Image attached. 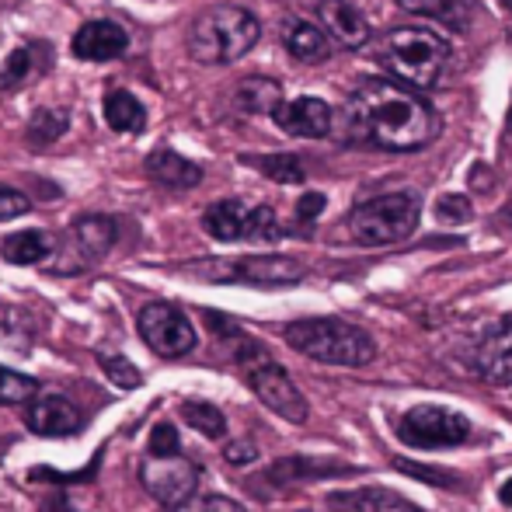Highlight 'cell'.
<instances>
[{
    "label": "cell",
    "instance_id": "obj_37",
    "mask_svg": "<svg viewBox=\"0 0 512 512\" xmlns=\"http://www.w3.org/2000/svg\"><path fill=\"white\" fill-rule=\"evenodd\" d=\"M223 457H227V464H251V460H258V450L255 443H248V439H237V443H227V450H223Z\"/></svg>",
    "mask_w": 512,
    "mask_h": 512
},
{
    "label": "cell",
    "instance_id": "obj_33",
    "mask_svg": "<svg viewBox=\"0 0 512 512\" xmlns=\"http://www.w3.org/2000/svg\"><path fill=\"white\" fill-rule=\"evenodd\" d=\"M98 363L105 366L108 380H112L115 387H126V391H133V387H140L143 373L136 370V366L129 363L126 356H98Z\"/></svg>",
    "mask_w": 512,
    "mask_h": 512
},
{
    "label": "cell",
    "instance_id": "obj_9",
    "mask_svg": "<svg viewBox=\"0 0 512 512\" xmlns=\"http://www.w3.org/2000/svg\"><path fill=\"white\" fill-rule=\"evenodd\" d=\"M471 436V422L446 405H415L401 415L398 439L411 450H446Z\"/></svg>",
    "mask_w": 512,
    "mask_h": 512
},
{
    "label": "cell",
    "instance_id": "obj_23",
    "mask_svg": "<svg viewBox=\"0 0 512 512\" xmlns=\"http://www.w3.org/2000/svg\"><path fill=\"white\" fill-rule=\"evenodd\" d=\"M352 467H342V464H328V460H310L304 453L297 457H283L269 467L265 478L276 481V485H293V481H310V478H324V474H349Z\"/></svg>",
    "mask_w": 512,
    "mask_h": 512
},
{
    "label": "cell",
    "instance_id": "obj_4",
    "mask_svg": "<svg viewBox=\"0 0 512 512\" xmlns=\"http://www.w3.org/2000/svg\"><path fill=\"white\" fill-rule=\"evenodd\" d=\"M262 25L248 7L216 4L199 14L189 28V56L206 67H227L255 49Z\"/></svg>",
    "mask_w": 512,
    "mask_h": 512
},
{
    "label": "cell",
    "instance_id": "obj_16",
    "mask_svg": "<svg viewBox=\"0 0 512 512\" xmlns=\"http://www.w3.org/2000/svg\"><path fill=\"white\" fill-rule=\"evenodd\" d=\"M126 46H129L126 28L108 18H95V21H88V25H81L74 32V42H70L77 60H88V63L119 60V56L126 53Z\"/></svg>",
    "mask_w": 512,
    "mask_h": 512
},
{
    "label": "cell",
    "instance_id": "obj_40",
    "mask_svg": "<svg viewBox=\"0 0 512 512\" xmlns=\"http://www.w3.org/2000/svg\"><path fill=\"white\" fill-rule=\"evenodd\" d=\"M502 4H506V7H509V11H512V0H502Z\"/></svg>",
    "mask_w": 512,
    "mask_h": 512
},
{
    "label": "cell",
    "instance_id": "obj_5",
    "mask_svg": "<svg viewBox=\"0 0 512 512\" xmlns=\"http://www.w3.org/2000/svg\"><path fill=\"white\" fill-rule=\"evenodd\" d=\"M418 216H422L418 192H387V196L359 203L349 213L345 227H349L352 241L363 248H384V244H398L415 234Z\"/></svg>",
    "mask_w": 512,
    "mask_h": 512
},
{
    "label": "cell",
    "instance_id": "obj_8",
    "mask_svg": "<svg viewBox=\"0 0 512 512\" xmlns=\"http://www.w3.org/2000/svg\"><path fill=\"white\" fill-rule=\"evenodd\" d=\"M192 272L213 283H248V286H293L307 276L297 258L286 255H248V258H220V262L192 265Z\"/></svg>",
    "mask_w": 512,
    "mask_h": 512
},
{
    "label": "cell",
    "instance_id": "obj_1",
    "mask_svg": "<svg viewBox=\"0 0 512 512\" xmlns=\"http://www.w3.org/2000/svg\"><path fill=\"white\" fill-rule=\"evenodd\" d=\"M342 119L352 140L394 150V154L422 150L439 136V115L432 112V105L387 77L359 84Z\"/></svg>",
    "mask_w": 512,
    "mask_h": 512
},
{
    "label": "cell",
    "instance_id": "obj_41",
    "mask_svg": "<svg viewBox=\"0 0 512 512\" xmlns=\"http://www.w3.org/2000/svg\"><path fill=\"white\" fill-rule=\"evenodd\" d=\"M509 122H512V112H509Z\"/></svg>",
    "mask_w": 512,
    "mask_h": 512
},
{
    "label": "cell",
    "instance_id": "obj_19",
    "mask_svg": "<svg viewBox=\"0 0 512 512\" xmlns=\"http://www.w3.org/2000/svg\"><path fill=\"white\" fill-rule=\"evenodd\" d=\"M147 175L164 189H196L203 182V168L189 157L175 154V150L161 147L147 157Z\"/></svg>",
    "mask_w": 512,
    "mask_h": 512
},
{
    "label": "cell",
    "instance_id": "obj_10",
    "mask_svg": "<svg viewBox=\"0 0 512 512\" xmlns=\"http://www.w3.org/2000/svg\"><path fill=\"white\" fill-rule=\"evenodd\" d=\"M140 335L161 359L189 356L196 349V328L175 304H147L140 310Z\"/></svg>",
    "mask_w": 512,
    "mask_h": 512
},
{
    "label": "cell",
    "instance_id": "obj_35",
    "mask_svg": "<svg viewBox=\"0 0 512 512\" xmlns=\"http://www.w3.org/2000/svg\"><path fill=\"white\" fill-rule=\"evenodd\" d=\"M436 213H439V220H446V223H467L474 216V209L464 196H443Z\"/></svg>",
    "mask_w": 512,
    "mask_h": 512
},
{
    "label": "cell",
    "instance_id": "obj_11",
    "mask_svg": "<svg viewBox=\"0 0 512 512\" xmlns=\"http://www.w3.org/2000/svg\"><path fill=\"white\" fill-rule=\"evenodd\" d=\"M115 220L112 216H102V213H88V216H77L67 230V244H63L60 258L63 262L56 265V272H81L88 265L102 262V258L112 251L115 244Z\"/></svg>",
    "mask_w": 512,
    "mask_h": 512
},
{
    "label": "cell",
    "instance_id": "obj_3",
    "mask_svg": "<svg viewBox=\"0 0 512 512\" xmlns=\"http://www.w3.org/2000/svg\"><path fill=\"white\" fill-rule=\"evenodd\" d=\"M446 60H450V46L436 32H429V28H394L380 42V63L391 74L387 81L401 84V88L415 91V95L436 88L446 70Z\"/></svg>",
    "mask_w": 512,
    "mask_h": 512
},
{
    "label": "cell",
    "instance_id": "obj_34",
    "mask_svg": "<svg viewBox=\"0 0 512 512\" xmlns=\"http://www.w3.org/2000/svg\"><path fill=\"white\" fill-rule=\"evenodd\" d=\"M28 209H32V199H28L25 192H18V189H11V185L0 182V223L18 220V216H25Z\"/></svg>",
    "mask_w": 512,
    "mask_h": 512
},
{
    "label": "cell",
    "instance_id": "obj_20",
    "mask_svg": "<svg viewBox=\"0 0 512 512\" xmlns=\"http://www.w3.org/2000/svg\"><path fill=\"white\" fill-rule=\"evenodd\" d=\"M331 502L335 506H349V512H425L401 492H394V488H377V485L356 488V492H345V495H331Z\"/></svg>",
    "mask_w": 512,
    "mask_h": 512
},
{
    "label": "cell",
    "instance_id": "obj_31",
    "mask_svg": "<svg viewBox=\"0 0 512 512\" xmlns=\"http://www.w3.org/2000/svg\"><path fill=\"white\" fill-rule=\"evenodd\" d=\"M35 394H39V384L32 377L0 366V405H21V401H32Z\"/></svg>",
    "mask_w": 512,
    "mask_h": 512
},
{
    "label": "cell",
    "instance_id": "obj_21",
    "mask_svg": "<svg viewBox=\"0 0 512 512\" xmlns=\"http://www.w3.org/2000/svg\"><path fill=\"white\" fill-rule=\"evenodd\" d=\"M53 237L46 230H14L0 241V255L11 265H39L53 255Z\"/></svg>",
    "mask_w": 512,
    "mask_h": 512
},
{
    "label": "cell",
    "instance_id": "obj_29",
    "mask_svg": "<svg viewBox=\"0 0 512 512\" xmlns=\"http://www.w3.org/2000/svg\"><path fill=\"white\" fill-rule=\"evenodd\" d=\"M248 164H255L262 175H269L272 182L283 185H300L307 178L304 161L297 154H269V157H248Z\"/></svg>",
    "mask_w": 512,
    "mask_h": 512
},
{
    "label": "cell",
    "instance_id": "obj_17",
    "mask_svg": "<svg viewBox=\"0 0 512 512\" xmlns=\"http://www.w3.org/2000/svg\"><path fill=\"white\" fill-rule=\"evenodd\" d=\"M478 373L495 387L512 384V314L485 335L478 349Z\"/></svg>",
    "mask_w": 512,
    "mask_h": 512
},
{
    "label": "cell",
    "instance_id": "obj_14",
    "mask_svg": "<svg viewBox=\"0 0 512 512\" xmlns=\"http://www.w3.org/2000/svg\"><path fill=\"white\" fill-rule=\"evenodd\" d=\"M276 126L290 136H300V140H321V136L331 133V122H335V112H331L328 102L321 98H293V102H283L272 112Z\"/></svg>",
    "mask_w": 512,
    "mask_h": 512
},
{
    "label": "cell",
    "instance_id": "obj_32",
    "mask_svg": "<svg viewBox=\"0 0 512 512\" xmlns=\"http://www.w3.org/2000/svg\"><path fill=\"white\" fill-rule=\"evenodd\" d=\"M182 450V439H178V429L171 422H157L154 432H150V443H147V457H157V460H168V457H178Z\"/></svg>",
    "mask_w": 512,
    "mask_h": 512
},
{
    "label": "cell",
    "instance_id": "obj_2",
    "mask_svg": "<svg viewBox=\"0 0 512 512\" xmlns=\"http://www.w3.org/2000/svg\"><path fill=\"white\" fill-rule=\"evenodd\" d=\"M286 345L314 363L328 366H366L377 359V342L366 328L342 317H300L286 324Z\"/></svg>",
    "mask_w": 512,
    "mask_h": 512
},
{
    "label": "cell",
    "instance_id": "obj_27",
    "mask_svg": "<svg viewBox=\"0 0 512 512\" xmlns=\"http://www.w3.org/2000/svg\"><path fill=\"white\" fill-rule=\"evenodd\" d=\"M182 422L192 425L196 432H203L206 439H223L227 436V418H223V411L216 405H209V401H182Z\"/></svg>",
    "mask_w": 512,
    "mask_h": 512
},
{
    "label": "cell",
    "instance_id": "obj_13",
    "mask_svg": "<svg viewBox=\"0 0 512 512\" xmlns=\"http://www.w3.org/2000/svg\"><path fill=\"white\" fill-rule=\"evenodd\" d=\"M317 21H321V32L331 39V46H345V49H359L370 39V21L363 18L352 0H321L317 4Z\"/></svg>",
    "mask_w": 512,
    "mask_h": 512
},
{
    "label": "cell",
    "instance_id": "obj_38",
    "mask_svg": "<svg viewBox=\"0 0 512 512\" xmlns=\"http://www.w3.org/2000/svg\"><path fill=\"white\" fill-rule=\"evenodd\" d=\"M321 209H324L321 192H304V196H300V203H297V220H304V223L317 220V213H321Z\"/></svg>",
    "mask_w": 512,
    "mask_h": 512
},
{
    "label": "cell",
    "instance_id": "obj_39",
    "mask_svg": "<svg viewBox=\"0 0 512 512\" xmlns=\"http://www.w3.org/2000/svg\"><path fill=\"white\" fill-rule=\"evenodd\" d=\"M499 499H502V506H509V509H512V478H509V481H502Z\"/></svg>",
    "mask_w": 512,
    "mask_h": 512
},
{
    "label": "cell",
    "instance_id": "obj_6",
    "mask_svg": "<svg viewBox=\"0 0 512 512\" xmlns=\"http://www.w3.org/2000/svg\"><path fill=\"white\" fill-rule=\"evenodd\" d=\"M237 363L248 370L251 391L258 394V401H262L265 408L276 411L279 418H286V422H293V425L307 422V415H310L307 398L300 394V387L293 384L290 373L279 363H272L262 345L251 342V338H237Z\"/></svg>",
    "mask_w": 512,
    "mask_h": 512
},
{
    "label": "cell",
    "instance_id": "obj_26",
    "mask_svg": "<svg viewBox=\"0 0 512 512\" xmlns=\"http://www.w3.org/2000/svg\"><path fill=\"white\" fill-rule=\"evenodd\" d=\"M401 11L418 14V18L446 21L450 28L467 25V0H398Z\"/></svg>",
    "mask_w": 512,
    "mask_h": 512
},
{
    "label": "cell",
    "instance_id": "obj_18",
    "mask_svg": "<svg viewBox=\"0 0 512 512\" xmlns=\"http://www.w3.org/2000/svg\"><path fill=\"white\" fill-rule=\"evenodd\" d=\"M283 46L286 53L297 63H307V67H317L331 56V39L314 25V21H300L290 18L283 25Z\"/></svg>",
    "mask_w": 512,
    "mask_h": 512
},
{
    "label": "cell",
    "instance_id": "obj_25",
    "mask_svg": "<svg viewBox=\"0 0 512 512\" xmlns=\"http://www.w3.org/2000/svg\"><path fill=\"white\" fill-rule=\"evenodd\" d=\"M70 129V108L67 105H42L32 112V119H28V147H49V143H56L63 133Z\"/></svg>",
    "mask_w": 512,
    "mask_h": 512
},
{
    "label": "cell",
    "instance_id": "obj_15",
    "mask_svg": "<svg viewBox=\"0 0 512 512\" xmlns=\"http://www.w3.org/2000/svg\"><path fill=\"white\" fill-rule=\"evenodd\" d=\"M25 418H28V429H32L35 436H49V439L74 436V432H81V425H84L77 405L63 398V394H35Z\"/></svg>",
    "mask_w": 512,
    "mask_h": 512
},
{
    "label": "cell",
    "instance_id": "obj_22",
    "mask_svg": "<svg viewBox=\"0 0 512 512\" xmlns=\"http://www.w3.org/2000/svg\"><path fill=\"white\" fill-rule=\"evenodd\" d=\"M234 102L248 115H272L283 105V88L272 77H244L234 91Z\"/></svg>",
    "mask_w": 512,
    "mask_h": 512
},
{
    "label": "cell",
    "instance_id": "obj_36",
    "mask_svg": "<svg viewBox=\"0 0 512 512\" xmlns=\"http://www.w3.org/2000/svg\"><path fill=\"white\" fill-rule=\"evenodd\" d=\"M168 512H241V506L230 499H220V495H206V499H189L178 509H168Z\"/></svg>",
    "mask_w": 512,
    "mask_h": 512
},
{
    "label": "cell",
    "instance_id": "obj_12",
    "mask_svg": "<svg viewBox=\"0 0 512 512\" xmlns=\"http://www.w3.org/2000/svg\"><path fill=\"white\" fill-rule=\"evenodd\" d=\"M140 481L161 506L178 509L182 502L192 499V492H196L199 467L192 464V460H185L182 453H178V457H168V460L147 457L140 467Z\"/></svg>",
    "mask_w": 512,
    "mask_h": 512
},
{
    "label": "cell",
    "instance_id": "obj_28",
    "mask_svg": "<svg viewBox=\"0 0 512 512\" xmlns=\"http://www.w3.org/2000/svg\"><path fill=\"white\" fill-rule=\"evenodd\" d=\"M35 53H39V49L21 46L7 56L4 70H0V95H14V91L25 88V84L32 81L35 77Z\"/></svg>",
    "mask_w": 512,
    "mask_h": 512
},
{
    "label": "cell",
    "instance_id": "obj_24",
    "mask_svg": "<svg viewBox=\"0 0 512 512\" xmlns=\"http://www.w3.org/2000/svg\"><path fill=\"white\" fill-rule=\"evenodd\" d=\"M105 122L115 133H140L147 126V108L140 105V98L133 91H108L105 95Z\"/></svg>",
    "mask_w": 512,
    "mask_h": 512
},
{
    "label": "cell",
    "instance_id": "obj_7",
    "mask_svg": "<svg viewBox=\"0 0 512 512\" xmlns=\"http://www.w3.org/2000/svg\"><path fill=\"white\" fill-rule=\"evenodd\" d=\"M203 227L209 237L230 241H279L283 227L272 206H248L241 199H220L203 213Z\"/></svg>",
    "mask_w": 512,
    "mask_h": 512
},
{
    "label": "cell",
    "instance_id": "obj_30",
    "mask_svg": "<svg viewBox=\"0 0 512 512\" xmlns=\"http://www.w3.org/2000/svg\"><path fill=\"white\" fill-rule=\"evenodd\" d=\"M401 474L408 478L422 481V485H432V488H460V474L450 471V467H432V464H418V460H394Z\"/></svg>",
    "mask_w": 512,
    "mask_h": 512
}]
</instances>
